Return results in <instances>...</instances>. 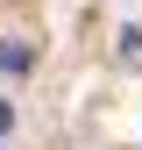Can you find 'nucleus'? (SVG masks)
<instances>
[{"label": "nucleus", "instance_id": "1", "mask_svg": "<svg viewBox=\"0 0 142 150\" xmlns=\"http://www.w3.org/2000/svg\"><path fill=\"white\" fill-rule=\"evenodd\" d=\"M36 57H29V43H7V36H0V71H29Z\"/></svg>", "mask_w": 142, "mask_h": 150}, {"label": "nucleus", "instance_id": "2", "mask_svg": "<svg viewBox=\"0 0 142 150\" xmlns=\"http://www.w3.org/2000/svg\"><path fill=\"white\" fill-rule=\"evenodd\" d=\"M7 129H14V107H7V100H0V136H7Z\"/></svg>", "mask_w": 142, "mask_h": 150}]
</instances>
